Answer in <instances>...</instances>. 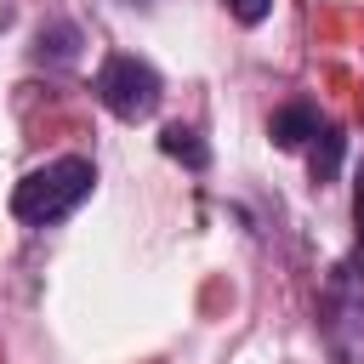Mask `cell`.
Returning <instances> with one entry per match:
<instances>
[{
	"instance_id": "cell-7",
	"label": "cell",
	"mask_w": 364,
	"mask_h": 364,
	"mask_svg": "<svg viewBox=\"0 0 364 364\" xmlns=\"http://www.w3.org/2000/svg\"><path fill=\"white\" fill-rule=\"evenodd\" d=\"M228 11L245 23V28H256V23H267V11H273V0H228Z\"/></svg>"
},
{
	"instance_id": "cell-10",
	"label": "cell",
	"mask_w": 364,
	"mask_h": 364,
	"mask_svg": "<svg viewBox=\"0 0 364 364\" xmlns=\"http://www.w3.org/2000/svg\"><path fill=\"white\" fill-rule=\"evenodd\" d=\"M131 6H136V0H131Z\"/></svg>"
},
{
	"instance_id": "cell-2",
	"label": "cell",
	"mask_w": 364,
	"mask_h": 364,
	"mask_svg": "<svg viewBox=\"0 0 364 364\" xmlns=\"http://www.w3.org/2000/svg\"><path fill=\"white\" fill-rule=\"evenodd\" d=\"M91 91H97V102H102L114 119H125V125L154 119L159 102H165V80L154 74V63H142V57H131V51H114V57L97 68Z\"/></svg>"
},
{
	"instance_id": "cell-5",
	"label": "cell",
	"mask_w": 364,
	"mask_h": 364,
	"mask_svg": "<svg viewBox=\"0 0 364 364\" xmlns=\"http://www.w3.org/2000/svg\"><path fill=\"white\" fill-rule=\"evenodd\" d=\"M341 154H347V136H341L336 125H318V136H313V159H307V171H313V182H318V188H324V182H336Z\"/></svg>"
},
{
	"instance_id": "cell-3",
	"label": "cell",
	"mask_w": 364,
	"mask_h": 364,
	"mask_svg": "<svg viewBox=\"0 0 364 364\" xmlns=\"http://www.w3.org/2000/svg\"><path fill=\"white\" fill-rule=\"evenodd\" d=\"M267 136H273L279 148H301V142H313V136H318V108H313V102H284V108H273Z\"/></svg>"
},
{
	"instance_id": "cell-9",
	"label": "cell",
	"mask_w": 364,
	"mask_h": 364,
	"mask_svg": "<svg viewBox=\"0 0 364 364\" xmlns=\"http://www.w3.org/2000/svg\"><path fill=\"white\" fill-rule=\"evenodd\" d=\"M6 23H11V6H6V0H0V28H6Z\"/></svg>"
},
{
	"instance_id": "cell-8",
	"label": "cell",
	"mask_w": 364,
	"mask_h": 364,
	"mask_svg": "<svg viewBox=\"0 0 364 364\" xmlns=\"http://www.w3.org/2000/svg\"><path fill=\"white\" fill-rule=\"evenodd\" d=\"M353 222H358V233H364V176H358V188H353Z\"/></svg>"
},
{
	"instance_id": "cell-6",
	"label": "cell",
	"mask_w": 364,
	"mask_h": 364,
	"mask_svg": "<svg viewBox=\"0 0 364 364\" xmlns=\"http://www.w3.org/2000/svg\"><path fill=\"white\" fill-rule=\"evenodd\" d=\"M159 148H165L171 159H182L188 171H205V165H210V148L199 142L193 125H165V131H159Z\"/></svg>"
},
{
	"instance_id": "cell-4",
	"label": "cell",
	"mask_w": 364,
	"mask_h": 364,
	"mask_svg": "<svg viewBox=\"0 0 364 364\" xmlns=\"http://www.w3.org/2000/svg\"><path fill=\"white\" fill-rule=\"evenodd\" d=\"M80 57V28L74 23H46L34 34V63H51V68H68Z\"/></svg>"
},
{
	"instance_id": "cell-1",
	"label": "cell",
	"mask_w": 364,
	"mask_h": 364,
	"mask_svg": "<svg viewBox=\"0 0 364 364\" xmlns=\"http://www.w3.org/2000/svg\"><path fill=\"white\" fill-rule=\"evenodd\" d=\"M91 188H97V165L80 159V154H63V159L28 171V176L11 188V216H17L23 228H51V222L74 216V210L91 199Z\"/></svg>"
}]
</instances>
